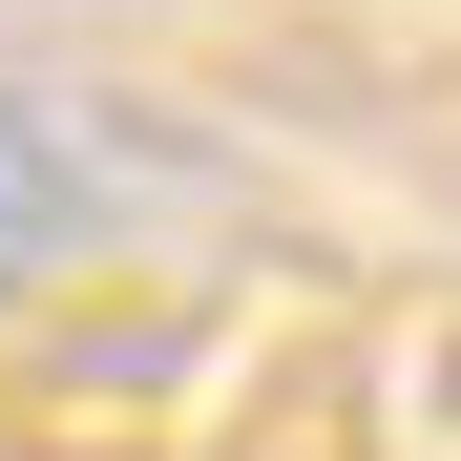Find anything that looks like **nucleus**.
Here are the masks:
<instances>
[{
    "label": "nucleus",
    "instance_id": "1",
    "mask_svg": "<svg viewBox=\"0 0 461 461\" xmlns=\"http://www.w3.org/2000/svg\"><path fill=\"white\" fill-rule=\"evenodd\" d=\"M63 210H85V189H63V126H42V105H0V294L63 252Z\"/></svg>",
    "mask_w": 461,
    "mask_h": 461
}]
</instances>
